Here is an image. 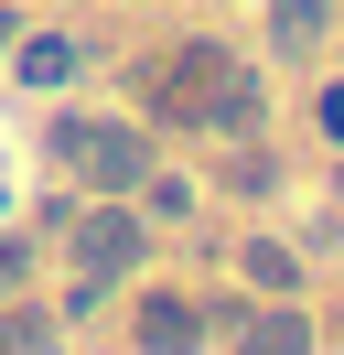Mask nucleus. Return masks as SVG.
Returning <instances> with one entry per match:
<instances>
[{
    "label": "nucleus",
    "mask_w": 344,
    "mask_h": 355,
    "mask_svg": "<svg viewBox=\"0 0 344 355\" xmlns=\"http://www.w3.org/2000/svg\"><path fill=\"white\" fill-rule=\"evenodd\" d=\"M322 130H334V140H344V87H334V97H322Z\"/></svg>",
    "instance_id": "5"
},
{
    "label": "nucleus",
    "mask_w": 344,
    "mask_h": 355,
    "mask_svg": "<svg viewBox=\"0 0 344 355\" xmlns=\"http://www.w3.org/2000/svg\"><path fill=\"white\" fill-rule=\"evenodd\" d=\"M322 11H334V0H269V22H280V44H312V33H322Z\"/></svg>",
    "instance_id": "3"
},
{
    "label": "nucleus",
    "mask_w": 344,
    "mask_h": 355,
    "mask_svg": "<svg viewBox=\"0 0 344 355\" xmlns=\"http://www.w3.org/2000/svg\"><path fill=\"white\" fill-rule=\"evenodd\" d=\"M129 248H140V226H129V216H97V226H86V280H108Z\"/></svg>",
    "instance_id": "2"
},
{
    "label": "nucleus",
    "mask_w": 344,
    "mask_h": 355,
    "mask_svg": "<svg viewBox=\"0 0 344 355\" xmlns=\"http://www.w3.org/2000/svg\"><path fill=\"white\" fill-rule=\"evenodd\" d=\"M22 76H33V87H54V76H76V44H33V54H22Z\"/></svg>",
    "instance_id": "4"
},
{
    "label": "nucleus",
    "mask_w": 344,
    "mask_h": 355,
    "mask_svg": "<svg viewBox=\"0 0 344 355\" xmlns=\"http://www.w3.org/2000/svg\"><path fill=\"white\" fill-rule=\"evenodd\" d=\"M64 162H76L86 183H108V194H129V183L150 173V140L129 130V119H64Z\"/></svg>",
    "instance_id": "1"
}]
</instances>
